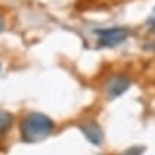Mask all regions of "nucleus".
<instances>
[{
  "mask_svg": "<svg viewBox=\"0 0 155 155\" xmlns=\"http://www.w3.org/2000/svg\"><path fill=\"white\" fill-rule=\"evenodd\" d=\"M13 121H14V118L9 111L0 110V135L9 131L10 128H12V125H13Z\"/></svg>",
  "mask_w": 155,
  "mask_h": 155,
  "instance_id": "nucleus-5",
  "label": "nucleus"
},
{
  "mask_svg": "<svg viewBox=\"0 0 155 155\" xmlns=\"http://www.w3.org/2000/svg\"><path fill=\"white\" fill-rule=\"evenodd\" d=\"M142 152H144L142 147H132L131 150H127L122 155H141Z\"/></svg>",
  "mask_w": 155,
  "mask_h": 155,
  "instance_id": "nucleus-6",
  "label": "nucleus"
},
{
  "mask_svg": "<svg viewBox=\"0 0 155 155\" xmlns=\"http://www.w3.org/2000/svg\"><path fill=\"white\" fill-rule=\"evenodd\" d=\"M5 27H6L5 20H3V17H0V33H3V31H5Z\"/></svg>",
  "mask_w": 155,
  "mask_h": 155,
  "instance_id": "nucleus-7",
  "label": "nucleus"
},
{
  "mask_svg": "<svg viewBox=\"0 0 155 155\" xmlns=\"http://www.w3.org/2000/svg\"><path fill=\"white\" fill-rule=\"evenodd\" d=\"M54 130V122L43 113H30L21 120L20 135L27 144H34L46 140Z\"/></svg>",
  "mask_w": 155,
  "mask_h": 155,
  "instance_id": "nucleus-1",
  "label": "nucleus"
},
{
  "mask_svg": "<svg viewBox=\"0 0 155 155\" xmlns=\"http://www.w3.org/2000/svg\"><path fill=\"white\" fill-rule=\"evenodd\" d=\"M130 87H131V81L125 75L115 74L110 77L105 83V95L108 100H115L121 97L124 93H127Z\"/></svg>",
  "mask_w": 155,
  "mask_h": 155,
  "instance_id": "nucleus-3",
  "label": "nucleus"
},
{
  "mask_svg": "<svg viewBox=\"0 0 155 155\" xmlns=\"http://www.w3.org/2000/svg\"><path fill=\"white\" fill-rule=\"evenodd\" d=\"M80 130L83 131V134L85 135V138L88 140L91 144L94 145H100L104 140V134H103V130L100 127L98 124L93 120H88V121L83 122L80 125Z\"/></svg>",
  "mask_w": 155,
  "mask_h": 155,
  "instance_id": "nucleus-4",
  "label": "nucleus"
},
{
  "mask_svg": "<svg viewBox=\"0 0 155 155\" xmlns=\"http://www.w3.org/2000/svg\"><path fill=\"white\" fill-rule=\"evenodd\" d=\"M0 73H2V64H0Z\"/></svg>",
  "mask_w": 155,
  "mask_h": 155,
  "instance_id": "nucleus-8",
  "label": "nucleus"
},
{
  "mask_svg": "<svg viewBox=\"0 0 155 155\" xmlns=\"http://www.w3.org/2000/svg\"><path fill=\"white\" fill-rule=\"evenodd\" d=\"M95 33L100 37V46L103 47H115L121 44L128 37V30L122 27H111V28H101L95 30Z\"/></svg>",
  "mask_w": 155,
  "mask_h": 155,
  "instance_id": "nucleus-2",
  "label": "nucleus"
}]
</instances>
